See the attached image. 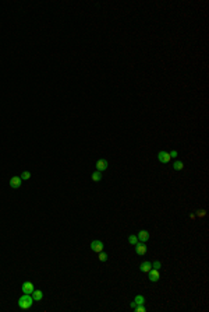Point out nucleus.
<instances>
[{
	"instance_id": "9",
	"label": "nucleus",
	"mask_w": 209,
	"mask_h": 312,
	"mask_svg": "<svg viewBox=\"0 0 209 312\" xmlns=\"http://www.w3.org/2000/svg\"><path fill=\"white\" fill-rule=\"evenodd\" d=\"M138 241H141V242H147L148 239H149V233L148 231H145V229H142V231H140L137 235Z\"/></svg>"
},
{
	"instance_id": "2",
	"label": "nucleus",
	"mask_w": 209,
	"mask_h": 312,
	"mask_svg": "<svg viewBox=\"0 0 209 312\" xmlns=\"http://www.w3.org/2000/svg\"><path fill=\"white\" fill-rule=\"evenodd\" d=\"M134 246H135V252H137V255H140V256L145 255V253H147V251H148L145 242H137Z\"/></svg>"
},
{
	"instance_id": "10",
	"label": "nucleus",
	"mask_w": 209,
	"mask_h": 312,
	"mask_svg": "<svg viewBox=\"0 0 209 312\" xmlns=\"http://www.w3.org/2000/svg\"><path fill=\"white\" fill-rule=\"evenodd\" d=\"M151 269H152V263L151 262H142L141 266H140V270L141 272H144V273H148Z\"/></svg>"
},
{
	"instance_id": "11",
	"label": "nucleus",
	"mask_w": 209,
	"mask_h": 312,
	"mask_svg": "<svg viewBox=\"0 0 209 312\" xmlns=\"http://www.w3.org/2000/svg\"><path fill=\"white\" fill-rule=\"evenodd\" d=\"M32 298H34V301H41V299L43 298V292L41 291V290H34Z\"/></svg>"
},
{
	"instance_id": "8",
	"label": "nucleus",
	"mask_w": 209,
	"mask_h": 312,
	"mask_svg": "<svg viewBox=\"0 0 209 312\" xmlns=\"http://www.w3.org/2000/svg\"><path fill=\"white\" fill-rule=\"evenodd\" d=\"M21 181L23 179H21L20 176H13V178L10 179V186L13 188V189H18V188L21 186Z\"/></svg>"
},
{
	"instance_id": "12",
	"label": "nucleus",
	"mask_w": 209,
	"mask_h": 312,
	"mask_svg": "<svg viewBox=\"0 0 209 312\" xmlns=\"http://www.w3.org/2000/svg\"><path fill=\"white\" fill-rule=\"evenodd\" d=\"M101 179H102V172L96 171V172L92 174V181H94V182H99Z\"/></svg>"
},
{
	"instance_id": "4",
	"label": "nucleus",
	"mask_w": 209,
	"mask_h": 312,
	"mask_svg": "<svg viewBox=\"0 0 209 312\" xmlns=\"http://www.w3.org/2000/svg\"><path fill=\"white\" fill-rule=\"evenodd\" d=\"M158 160H159L162 164H167L172 160V157H170L169 153H166V151H159L158 153Z\"/></svg>"
},
{
	"instance_id": "16",
	"label": "nucleus",
	"mask_w": 209,
	"mask_h": 312,
	"mask_svg": "<svg viewBox=\"0 0 209 312\" xmlns=\"http://www.w3.org/2000/svg\"><path fill=\"white\" fill-rule=\"evenodd\" d=\"M21 179L23 181H27V179H30L31 178V172H28V171H24L23 174H21V176H20Z\"/></svg>"
},
{
	"instance_id": "21",
	"label": "nucleus",
	"mask_w": 209,
	"mask_h": 312,
	"mask_svg": "<svg viewBox=\"0 0 209 312\" xmlns=\"http://www.w3.org/2000/svg\"><path fill=\"white\" fill-rule=\"evenodd\" d=\"M169 154H170V157H177V151H176V150H173V151H170Z\"/></svg>"
},
{
	"instance_id": "13",
	"label": "nucleus",
	"mask_w": 209,
	"mask_h": 312,
	"mask_svg": "<svg viewBox=\"0 0 209 312\" xmlns=\"http://www.w3.org/2000/svg\"><path fill=\"white\" fill-rule=\"evenodd\" d=\"M134 302L137 304V305H144V304H145V298L142 295H137L134 298Z\"/></svg>"
},
{
	"instance_id": "6",
	"label": "nucleus",
	"mask_w": 209,
	"mask_h": 312,
	"mask_svg": "<svg viewBox=\"0 0 209 312\" xmlns=\"http://www.w3.org/2000/svg\"><path fill=\"white\" fill-rule=\"evenodd\" d=\"M108 165H109V163L106 160H98V161H96V169H98L99 172H103L104 169H108Z\"/></svg>"
},
{
	"instance_id": "14",
	"label": "nucleus",
	"mask_w": 209,
	"mask_h": 312,
	"mask_svg": "<svg viewBox=\"0 0 209 312\" xmlns=\"http://www.w3.org/2000/svg\"><path fill=\"white\" fill-rule=\"evenodd\" d=\"M173 168L176 169V171H181V169L184 168V164L181 163V161H176V163L173 164Z\"/></svg>"
},
{
	"instance_id": "18",
	"label": "nucleus",
	"mask_w": 209,
	"mask_h": 312,
	"mask_svg": "<svg viewBox=\"0 0 209 312\" xmlns=\"http://www.w3.org/2000/svg\"><path fill=\"white\" fill-rule=\"evenodd\" d=\"M134 309H135L137 312H145V306H144V305H137Z\"/></svg>"
},
{
	"instance_id": "17",
	"label": "nucleus",
	"mask_w": 209,
	"mask_h": 312,
	"mask_svg": "<svg viewBox=\"0 0 209 312\" xmlns=\"http://www.w3.org/2000/svg\"><path fill=\"white\" fill-rule=\"evenodd\" d=\"M99 260H101V262H106V260H108V253H104L103 251L99 252Z\"/></svg>"
},
{
	"instance_id": "5",
	"label": "nucleus",
	"mask_w": 209,
	"mask_h": 312,
	"mask_svg": "<svg viewBox=\"0 0 209 312\" xmlns=\"http://www.w3.org/2000/svg\"><path fill=\"white\" fill-rule=\"evenodd\" d=\"M148 273H149V280L152 283H156L158 280H159L160 273H159V270H158V269H151Z\"/></svg>"
},
{
	"instance_id": "1",
	"label": "nucleus",
	"mask_w": 209,
	"mask_h": 312,
	"mask_svg": "<svg viewBox=\"0 0 209 312\" xmlns=\"http://www.w3.org/2000/svg\"><path fill=\"white\" fill-rule=\"evenodd\" d=\"M34 304V298L31 297V294H24L20 299H18V306L21 309H28L31 308Z\"/></svg>"
},
{
	"instance_id": "20",
	"label": "nucleus",
	"mask_w": 209,
	"mask_h": 312,
	"mask_svg": "<svg viewBox=\"0 0 209 312\" xmlns=\"http://www.w3.org/2000/svg\"><path fill=\"white\" fill-rule=\"evenodd\" d=\"M205 216V210H199L198 211V217H204Z\"/></svg>"
},
{
	"instance_id": "3",
	"label": "nucleus",
	"mask_w": 209,
	"mask_h": 312,
	"mask_svg": "<svg viewBox=\"0 0 209 312\" xmlns=\"http://www.w3.org/2000/svg\"><path fill=\"white\" fill-rule=\"evenodd\" d=\"M91 249L94 251V252H102L103 251V244H102V241H98V239H95V241H92L91 242Z\"/></svg>"
},
{
	"instance_id": "19",
	"label": "nucleus",
	"mask_w": 209,
	"mask_h": 312,
	"mask_svg": "<svg viewBox=\"0 0 209 312\" xmlns=\"http://www.w3.org/2000/svg\"><path fill=\"white\" fill-rule=\"evenodd\" d=\"M152 266H154V269H159V267H160V262H155Z\"/></svg>"
},
{
	"instance_id": "7",
	"label": "nucleus",
	"mask_w": 209,
	"mask_h": 312,
	"mask_svg": "<svg viewBox=\"0 0 209 312\" xmlns=\"http://www.w3.org/2000/svg\"><path fill=\"white\" fill-rule=\"evenodd\" d=\"M35 288H34V284L31 281H25L23 284V292L24 294H32Z\"/></svg>"
},
{
	"instance_id": "15",
	"label": "nucleus",
	"mask_w": 209,
	"mask_h": 312,
	"mask_svg": "<svg viewBox=\"0 0 209 312\" xmlns=\"http://www.w3.org/2000/svg\"><path fill=\"white\" fill-rule=\"evenodd\" d=\"M128 242H130L131 245H135V244L138 242L137 235H130V237H128Z\"/></svg>"
}]
</instances>
